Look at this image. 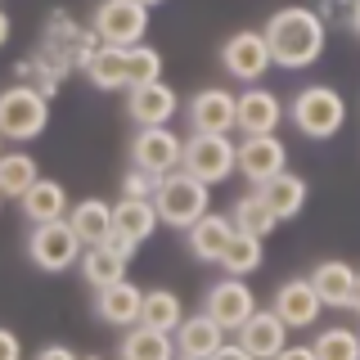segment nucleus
Listing matches in <instances>:
<instances>
[{"instance_id":"obj_31","label":"nucleus","mask_w":360,"mask_h":360,"mask_svg":"<svg viewBox=\"0 0 360 360\" xmlns=\"http://www.w3.org/2000/svg\"><path fill=\"white\" fill-rule=\"evenodd\" d=\"M262 262H266V252H262V239H257V234H234L230 239V248H225L221 252V270L225 275H252V270H262Z\"/></svg>"},{"instance_id":"obj_25","label":"nucleus","mask_w":360,"mask_h":360,"mask_svg":"<svg viewBox=\"0 0 360 360\" xmlns=\"http://www.w3.org/2000/svg\"><path fill=\"white\" fill-rule=\"evenodd\" d=\"M257 189H262V198L270 202V207H275V217H279V221H292V217H297L302 207H307V198H311L307 180H302V176H292L288 167H284V172H279V176L262 180V185H257Z\"/></svg>"},{"instance_id":"obj_16","label":"nucleus","mask_w":360,"mask_h":360,"mask_svg":"<svg viewBox=\"0 0 360 360\" xmlns=\"http://www.w3.org/2000/svg\"><path fill=\"white\" fill-rule=\"evenodd\" d=\"M225 324H217V315L198 311V315H185L176 329V356L185 360H217V352L225 347Z\"/></svg>"},{"instance_id":"obj_18","label":"nucleus","mask_w":360,"mask_h":360,"mask_svg":"<svg viewBox=\"0 0 360 360\" xmlns=\"http://www.w3.org/2000/svg\"><path fill=\"white\" fill-rule=\"evenodd\" d=\"M140 311H144V288L131 284V279H117L108 288H95V315L112 329H131L140 324Z\"/></svg>"},{"instance_id":"obj_13","label":"nucleus","mask_w":360,"mask_h":360,"mask_svg":"<svg viewBox=\"0 0 360 360\" xmlns=\"http://www.w3.org/2000/svg\"><path fill=\"white\" fill-rule=\"evenodd\" d=\"M127 112L135 127H172V117L180 112V99L176 90L158 77V82H144V86H131L127 95Z\"/></svg>"},{"instance_id":"obj_19","label":"nucleus","mask_w":360,"mask_h":360,"mask_svg":"<svg viewBox=\"0 0 360 360\" xmlns=\"http://www.w3.org/2000/svg\"><path fill=\"white\" fill-rule=\"evenodd\" d=\"M288 112H284V99L275 95V90H266V86H248L243 95H239V131L243 135H270V131H279V122H284Z\"/></svg>"},{"instance_id":"obj_28","label":"nucleus","mask_w":360,"mask_h":360,"mask_svg":"<svg viewBox=\"0 0 360 360\" xmlns=\"http://www.w3.org/2000/svg\"><path fill=\"white\" fill-rule=\"evenodd\" d=\"M37 180H41V172H37V158H32V153H22V149L0 153V194H5V198L18 202Z\"/></svg>"},{"instance_id":"obj_39","label":"nucleus","mask_w":360,"mask_h":360,"mask_svg":"<svg viewBox=\"0 0 360 360\" xmlns=\"http://www.w3.org/2000/svg\"><path fill=\"white\" fill-rule=\"evenodd\" d=\"M9 32H14V27H9V14H5V9H0V45L9 41Z\"/></svg>"},{"instance_id":"obj_6","label":"nucleus","mask_w":360,"mask_h":360,"mask_svg":"<svg viewBox=\"0 0 360 360\" xmlns=\"http://www.w3.org/2000/svg\"><path fill=\"white\" fill-rule=\"evenodd\" d=\"M185 172H194L207 185H221L239 172V144L230 135H207V131H189L185 140V158H180Z\"/></svg>"},{"instance_id":"obj_43","label":"nucleus","mask_w":360,"mask_h":360,"mask_svg":"<svg viewBox=\"0 0 360 360\" xmlns=\"http://www.w3.org/2000/svg\"><path fill=\"white\" fill-rule=\"evenodd\" d=\"M0 202H5V194H0Z\"/></svg>"},{"instance_id":"obj_7","label":"nucleus","mask_w":360,"mask_h":360,"mask_svg":"<svg viewBox=\"0 0 360 360\" xmlns=\"http://www.w3.org/2000/svg\"><path fill=\"white\" fill-rule=\"evenodd\" d=\"M90 27L104 45H122V50L140 45L144 32H149V5L144 0H99Z\"/></svg>"},{"instance_id":"obj_34","label":"nucleus","mask_w":360,"mask_h":360,"mask_svg":"<svg viewBox=\"0 0 360 360\" xmlns=\"http://www.w3.org/2000/svg\"><path fill=\"white\" fill-rule=\"evenodd\" d=\"M153 189H158V176L131 162V172L122 176V194H127V198H153Z\"/></svg>"},{"instance_id":"obj_30","label":"nucleus","mask_w":360,"mask_h":360,"mask_svg":"<svg viewBox=\"0 0 360 360\" xmlns=\"http://www.w3.org/2000/svg\"><path fill=\"white\" fill-rule=\"evenodd\" d=\"M180 320H185V311H180V297L172 288H149L144 292L140 324H153V329H162V333H176Z\"/></svg>"},{"instance_id":"obj_26","label":"nucleus","mask_w":360,"mask_h":360,"mask_svg":"<svg viewBox=\"0 0 360 360\" xmlns=\"http://www.w3.org/2000/svg\"><path fill=\"white\" fill-rule=\"evenodd\" d=\"M68 221H72V230L82 234V243H108L112 230H117V221H112V207L104 198H82L72 202V212H68Z\"/></svg>"},{"instance_id":"obj_10","label":"nucleus","mask_w":360,"mask_h":360,"mask_svg":"<svg viewBox=\"0 0 360 360\" xmlns=\"http://www.w3.org/2000/svg\"><path fill=\"white\" fill-rule=\"evenodd\" d=\"M180 158H185V140L172 131V127H140L131 140V162L144 167V172L153 176H167L180 167Z\"/></svg>"},{"instance_id":"obj_20","label":"nucleus","mask_w":360,"mask_h":360,"mask_svg":"<svg viewBox=\"0 0 360 360\" xmlns=\"http://www.w3.org/2000/svg\"><path fill=\"white\" fill-rule=\"evenodd\" d=\"M127 266H131V257L117 252L112 243H90L82 252V262H77L86 288H108V284H117V279H127Z\"/></svg>"},{"instance_id":"obj_42","label":"nucleus","mask_w":360,"mask_h":360,"mask_svg":"<svg viewBox=\"0 0 360 360\" xmlns=\"http://www.w3.org/2000/svg\"><path fill=\"white\" fill-rule=\"evenodd\" d=\"M0 140H5V131H0Z\"/></svg>"},{"instance_id":"obj_2","label":"nucleus","mask_w":360,"mask_h":360,"mask_svg":"<svg viewBox=\"0 0 360 360\" xmlns=\"http://www.w3.org/2000/svg\"><path fill=\"white\" fill-rule=\"evenodd\" d=\"M153 202H158L162 225H172V230L185 234L202 212H212V185H207V180H198L194 172H185V167H176V172L158 176Z\"/></svg>"},{"instance_id":"obj_8","label":"nucleus","mask_w":360,"mask_h":360,"mask_svg":"<svg viewBox=\"0 0 360 360\" xmlns=\"http://www.w3.org/2000/svg\"><path fill=\"white\" fill-rule=\"evenodd\" d=\"M185 122L189 131H207V135L239 131V95H230L225 86H202L198 95H189Z\"/></svg>"},{"instance_id":"obj_32","label":"nucleus","mask_w":360,"mask_h":360,"mask_svg":"<svg viewBox=\"0 0 360 360\" xmlns=\"http://www.w3.org/2000/svg\"><path fill=\"white\" fill-rule=\"evenodd\" d=\"M311 347L315 360H360V333L352 329H324Z\"/></svg>"},{"instance_id":"obj_41","label":"nucleus","mask_w":360,"mask_h":360,"mask_svg":"<svg viewBox=\"0 0 360 360\" xmlns=\"http://www.w3.org/2000/svg\"><path fill=\"white\" fill-rule=\"evenodd\" d=\"M144 5H149V9H153V5H162V0H144Z\"/></svg>"},{"instance_id":"obj_15","label":"nucleus","mask_w":360,"mask_h":360,"mask_svg":"<svg viewBox=\"0 0 360 360\" xmlns=\"http://www.w3.org/2000/svg\"><path fill=\"white\" fill-rule=\"evenodd\" d=\"M234 234H239V225H234L230 212H202V217L185 230V248L198 257V262L217 266V262H221V252L230 248Z\"/></svg>"},{"instance_id":"obj_23","label":"nucleus","mask_w":360,"mask_h":360,"mask_svg":"<svg viewBox=\"0 0 360 360\" xmlns=\"http://www.w3.org/2000/svg\"><path fill=\"white\" fill-rule=\"evenodd\" d=\"M311 284L320 288V297H324V307H333V311H352V297H356V266H347V262H320L311 270Z\"/></svg>"},{"instance_id":"obj_22","label":"nucleus","mask_w":360,"mask_h":360,"mask_svg":"<svg viewBox=\"0 0 360 360\" xmlns=\"http://www.w3.org/2000/svg\"><path fill=\"white\" fill-rule=\"evenodd\" d=\"M117 356L122 360H172L176 356V338L153 329V324H131L117 338Z\"/></svg>"},{"instance_id":"obj_11","label":"nucleus","mask_w":360,"mask_h":360,"mask_svg":"<svg viewBox=\"0 0 360 360\" xmlns=\"http://www.w3.org/2000/svg\"><path fill=\"white\" fill-rule=\"evenodd\" d=\"M202 311L217 315V324H225V329L239 333L243 320L257 311V297H252V288L243 284V275H225V279H217V284L207 288V302H202Z\"/></svg>"},{"instance_id":"obj_9","label":"nucleus","mask_w":360,"mask_h":360,"mask_svg":"<svg viewBox=\"0 0 360 360\" xmlns=\"http://www.w3.org/2000/svg\"><path fill=\"white\" fill-rule=\"evenodd\" d=\"M221 68L234 77V82H262V77L275 68L270 59V45H266V32H234V37L221 41Z\"/></svg>"},{"instance_id":"obj_21","label":"nucleus","mask_w":360,"mask_h":360,"mask_svg":"<svg viewBox=\"0 0 360 360\" xmlns=\"http://www.w3.org/2000/svg\"><path fill=\"white\" fill-rule=\"evenodd\" d=\"M112 221H117V234H127L131 243H149L162 225L153 198H127V194L112 202Z\"/></svg>"},{"instance_id":"obj_29","label":"nucleus","mask_w":360,"mask_h":360,"mask_svg":"<svg viewBox=\"0 0 360 360\" xmlns=\"http://www.w3.org/2000/svg\"><path fill=\"white\" fill-rule=\"evenodd\" d=\"M230 217H234V225H239L243 234H257V239H266V234L279 225L275 207H270V202L262 198V189H257V185H252V194H243V198L230 207Z\"/></svg>"},{"instance_id":"obj_4","label":"nucleus","mask_w":360,"mask_h":360,"mask_svg":"<svg viewBox=\"0 0 360 360\" xmlns=\"http://www.w3.org/2000/svg\"><path fill=\"white\" fill-rule=\"evenodd\" d=\"M50 127V95L32 82H18L9 90H0V131L5 140L27 144Z\"/></svg>"},{"instance_id":"obj_24","label":"nucleus","mask_w":360,"mask_h":360,"mask_svg":"<svg viewBox=\"0 0 360 360\" xmlns=\"http://www.w3.org/2000/svg\"><path fill=\"white\" fill-rule=\"evenodd\" d=\"M82 72L95 90H131V68H127V50L122 45H99Z\"/></svg>"},{"instance_id":"obj_33","label":"nucleus","mask_w":360,"mask_h":360,"mask_svg":"<svg viewBox=\"0 0 360 360\" xmlns=\"http://www.w3.org/2000/svg\"><path fill=\"white\" fill-rule=\"evenodd\" d=\"M127 68H131V86H144V82H158L162 77V54L153 45H127Z\"/></svg>"},{"instance_id":"obj_3","label":"nucleus","mask_w":360,"mask_h":360,"mask_svg":"<svg viewBox=\"0 0 360 360\" xmlns=\"http://www.w3.org/2000/svg\"><path fill=\"white\" fill-rule=\"evenodd\" d=\"M288 122L307 140H333L347 122V99L333 86H302L288 104Z\"/></svg>"},{"instance_id":"obj_35","label":"nucleus","mask_w":360,"mask_h":360,"mask_svg":"<svg viewBox=\"0 0 360 360\" xmlns=\"http://www.w3.org/2000/svg\"><path fill=\"white\" fill-rule=\"evenodd\" d=\"M22 356V342L9 329H0V360H18Z\"/></svg>"},{"instance_id":"obj_27","label":"nucleus","mask_w":360,"mask_h":360,"mask_svg":"<svg viewBox=\"0 0 360 360\" xmlns=\"http://www.w3.org/2000/svg\"><path fill=\"white\" fill-rule=\"evenodd\" d=\"M18 207H22V217H27L32 225L59 221V217H68V189L59 185V180H37V185L18 198Z\"/></svg>"},{"instance_id":"obj_36","label":"nucleus","mask_w":360,"mask_h":360,"mask_svg":"<svg viewBox=\"0 0 360 360\" xmlns=\"http://www.w3.org/2000/svg\"><path fill=\"white\" fill-rule=\"evenodd\" d=\"M37 356H41V360H72V347H63V342H50V347H41Z\"/></svg>"},{"instance_id":"obj_17","label":"nucleus","mask_w":360,"mask_h":360,"mask_svg":"<svg viewBox=\"0 0 360 360\" xmlns=\"http://www.w3.org/2000/svg\"><path fill=\"white\" fill-rule=\"evenodd\" d=\"M275 311L288 320V329H311L324 311V297H320V288L311 284V275L284 279V284L275 288Z\"/></svg>"},{"instance_id":"obj_12","label":"nucleus","mask_w":360,"mask_h":360,"mask_svg":"<svg viewBox=\"0 0 360 360\" xmlns=\"http://www.w3.org/2000/svg\"><path fill=\"white\" fill-rule=\"evenodd\" d=\"M239 342H243V352L252 356V360L284 356V347H288V320H284V315H279L275 307H270V311H262V307H257V311L243 320V329H239Z\"/></svg>"},{"instance_id":"obj_40","label":"nucleus","mask_w":360,"mask_h":360,"mask_svg":"<svg viewBox=\"0 0 360 360\" xmlns=\"http://www.w3.org/2000/svg\"><path fill=\"white\" fill-rule=\"evenodd\" d=\"M352 311L360 315V270H356V297H352Z\"/></svg>"},{"instance_id":"obj_5","label":"nucleus","mask_w":360,"mask_h":360,"mask_svg":"<svg viewBox=\"0 0 360 360\" xmlns=\"http://www.w3.org/2000/svg\"><path fill=\"white\" fill-rule=\"evenodd\" d=\"M82 234L72 230V221L59 217V221H45V225H32L27 234V257L32 266L45 270V275H63V270H72L82 262Z\"/></svg>"},{"instance_id":"obj_1","label":"nucleus","mask_w":360,"mask_h":360,"mask_svg":"<svg viewBox=\"0 0 360 360\" xmlns=\"http://www.w3.org/2000/svg\"><path fill=\"white\" fill-rule=\"evenodd\" d=\"M266 45H270V59L275 68H311L320 63L324 54V37H329V22H324L320 9H307V5H288V9H275L266 18Z\"/></svg>"},{"instance_id":"obj_14","label":"nucleus","mask_w":360,"mask_h":360,"mask_svg":"<svg viewBox=\"0 0 360 360\" xmlns=\"http://www.w3.org/2000/svg\"><path fill=\"white\" fill-rule=\"evenodd\" d=\"M284 167H288V149L275 131L270 135H243V144H239V176L243 180L262 185V180L279 176Z\"/></svg>"},{"instance_id":"obj_37","label":"nucleus","mask_w":360,"mask_h":360,"mask_svg":"<svg viewBox=\"0 0 360 360\" xmlns=\"http://www.w3.org/2000/svg\"><path fill=\"white\" fill-rule=\"evenodd\" d=\"M347 27H352L356 41H360V0H352V5H347Z\"/></svg>"},{"instance_id":"obj_38","label":"nucleus","mask_w":360,"mask_h":360,"mask_svg":"<svg viewBox=\"0 0 360 360\" xmlns=\"http://www.w3.org/2000/svg\"><path fill=\"white\" fill-rule=\"evenodd\" d=\"M284 360H315V347H284Z\"/></svg>"}]
</instances>
